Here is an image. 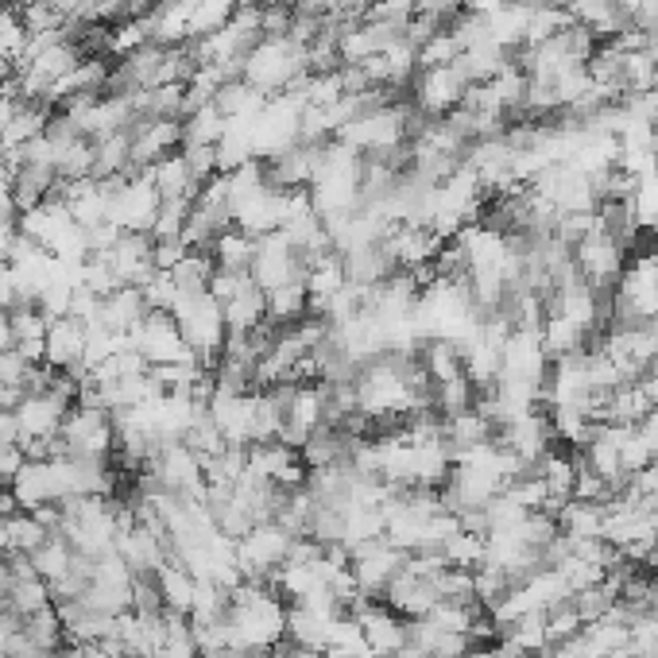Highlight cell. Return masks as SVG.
Returning <instances> with one entry per match:
<instances>
[{
	"label": "cell",
	"instance_id": "obj_34",
	"mask_svg": "<svg viewBox=\"0 0 658 658\" xmlns=\"http://www.w3.org/2000/svg\"><path fill=\"white\" fill-rule=\"evenodd\" d=\"M442 558H445V566H453V570H469V573L481 570L484 566V534L458 527V531L442 542Z\"/></svg>",
	"mask_w": 658,
	"mask_h": 658
},
{
	"label": "cell",
	"instance_id": "obj_28",
	"mask_svg": "<svg viewBox=\"0 0 658 658\" xmlns=\"http://www.w3.org/2000/svg\"><path fill=\"white\" fill-rule=\"evenodd\" d=\"M148 175H151V183H156V190H159V198L164 202H194L198 198V190H202V183L190 175V167H186L183 156L164 159V164H156Z\"/></svg>",
	"mask_w": 658,
	"mask_h": 658
},
{
	"label": "cell",
	"instance_id": "obj_35",
	"mask_svg": "<svg viewBox=\"0 0 658 658\" xmlns=\"http://www.w3.org/2000/svg\"><path fill=\"white\" fill-rule=\"evenodd\" d=\"M47 605H55V597H51V585H47L43 577H16V581L8 585V612L31 616Z\"/></svg>",
	"mask_w": 658,
	"mask_h": 658
},
{
	"label": "cell",
	"instance_id": "obj_25",
	"mask_svg": "<svg viewBox=\"0 0 658 658\" xmlns=\"http://www.w3.org/2000/svg\"><path fill=\"white\" fill-rule=\"evenodd\" d=\"M51 534L59 531H47L31 511H12L8 519H0V554H36Z\"/></svg>",
	"mask_w": 658,
	"mask_h": 658
},
{
	"label": "cell",
	"instance_id": "obj_41",
	"mask_svg": "<svg viewBox=\"0 0 658 658\" xmlns=\"http://www.w3.org/2000/svg\"><path fill=\"white\" fill-rule=\"evenodd\" d=\"M23 303L20 295V279H16L12 264H0V311H16Z\"/></svg>",
	"mask_w": 658,
	"mask_h": 658
},
{
	"label": "cell",
	"instance_id": "obj_17",
	"mask_svg": "<svg viewBox=\"0 0 658 658\" xmlns=\"http://www.w3.org/2000/svg\"><path fill=\"white\" fill-rule=\"evenodd\" d=\"M445 240L438 237L430 225H411L400 222L384 233V252L392 259L395 272H422V267L434 264V256L442 252Z\"/></svg>",
	"mask_w": 658,
	"mask_h": 658
},
{
	"label": "cell",
	"instance_id": "obj_23",
	"mask_svg": "<svg viewBox=\"0 0 658 658\" xmlns=\"http://www.w3.org/2000/svg\"><path fill=\"white\" fill-rule=\"evenodd\" d=\"M419 369L426 372L430 387L445 384V380H458L465 376V361H461V345L458 341H445V337H426L414 353Z\"/></svg>",
	"mask_w": 658,
	"mask_h": 658
},
{
	"label": "cell",
	"instance_id": "obj_44",
	"mask_svg": "<svg viewBox=\"0 0 658 658\" xmlns=\"http://www.w3.org/2000/svg\"><path fill=\"white\" fill-rule=\"evenodd\" d=\"M0 445H20V422L8 407H0Z\"/></svg>",
	"mask_w": 658,
	"mask_h": 658
},
{
	"label": "cell",
	"instance_id": "obj_1",
	"mask_svg": "<svg viewBox=\"0 0 658 658\" xmlns=\"http://www.w3.org/2000/svg\"><path fill=\"white\" fill-rule=\"evenodd\" d=\"M229 651L240 658H264L287 639V600L267 581H240L229 589Z\"/></svg>",
	"mask_w": 658,
	"mask_h": 658
},
{
	"label": "cell",
	"instance_id": "obj_43",
	"mask_svg": "<svg viewBox=\"0 0 658 658\" xmlns=\"http://www.w3.org/2000/svg\"><path fill=\"white\" fill-rule=\"evenodd\" d=\"M639 438L647 442V450H651V458H658V407H651L644 414V422H639Z\"/></svg>",
	"mask_w": 658,
	"mask_h": 658
},
{
	"label": "cell",
	"instance_id": "obj_31",
	"mask_svg": "<svg viewBox=\"0 0 658 658\" xmlns=\"http://www.w3.org/2000/svg\"><path fill=\"white\" fill-rule=\"evenodd\" d=\"M252 256H256V237L240 233L237 225H233V229H225L222 237L209 245V259L217 264V272H248Z\"/></svg>",
	"mask_w": 658,
	"mask_h": 658
},
{
	"label": "cell",
	"instance_id": "obj_47",
	"mask_svg": "<svg viewBox=\"0 0 658 658\" xmlns=\"http://www.w3.org/2000/svg\"><path fill=\"white\" fill-rule=\"evenodd\" d=\"M655 175H658V136H655Z\"/></svg>",
	"mask_w": 658,
	"mask_h": 658
},
{
	"label": "cell",
	"instance_id": "obj_15",
	"mask_svg": "<svg viewBox=\"0 0 658 658\" xmlns=\"http://www.w3.org/2000/svg\"><path fill=\"white\" fill-rule=\"evenodd\" d=\"M306 473H311V469H306L303 453H298L295 445L279 442V438H275V442L248 445V477H256V481H267L283 492H295L306 484Z\"/></svg>",
	"mask_w": 658,
	"mask_h": 658
},
{
	"label": "cell",
	"instance_id": "obj_20",
	"mask_svg": "<svg viewBox=\"0 0 658 658\" xmlns=\"http://www.w3.org/2000/svg\"><path fill=\"white\" fill-rule=\"evenodd\" d=\"M442 600V592H438V577H422L419 570H411L407 562H403V570L395 573V581L387 585L384 592V605L392 608V612H400L403 620H422V616H430V608Z\"/></svg>",
	"mask_w": 658,
	"mask_h": 658
},
{
	"label": "cell",
	"instance_id": "obj_39",
	"mask_svg": "<svg viewBox=\"0 0 658 658\" xmlns=\"http://www.w3.org/2000/svg\"><path fill=\"white\" fill-rule=\"evenodd\" d=\"M132 612H140V616H159V612H167V608H164V592H159L156 573L136 577V581H132Z\"/></svg>",
	"mask_w": 658,
	"mask_h": 658
},
{
	"label": "cell",
	"instance_id": "obj_10",
	"mask_svg": "<svg viewBox=\"0 0 658 658\" xmlns=\"http://www.w3.org/2000/svg\"><path fill=\"white\" fill-rule=\"evenodd\" d=\"M62 442L70 458H101L109 461L117 450V430H112V411L94 407V403H75L62 422Z\"/></svg>",
	"mask_w": 658,
	"mask_h": 658
},
{
	"label": "cell",
	"instance_id": "obj_7",
	"mask_svg": "<svg viewBox=\"0 0 658 658\" xmlns=\"http://www.w3.org/2000/svg\"><path fill=\"white\" fill-rule=\"evenodd\" d=\"M209 295L222 303L229 333H248L267 322V295L248 272H214Z\"/></svg>",
	"mask_w": 658,
	"mask_h": 658
},
{
	"label": "cell",
	"instance_id": "obj_11",
	"mask_svg": "<svg viewBox=\"0 0 658 658\" xmlns=\"http://www.w3.org/2000/svg\"><path fill=\"white\" fill-rule=\"evenodd\" d=\"M469 94V78L461 75L458 62L445 67H422L411 82V105L422 117H450Z\"/></svg>",
	"mask_w": 658,
	"mask_h": 658
},
{
	"label": "cell",
	"instance_id": "obj_18",
	"mask_svg": "<svg viewBox=\"0 0 658 658\" xmlns=\"http://www.w3.org/2000/svg\"><path fill=\"white\" fill-rule=\"evenodd\" d=\"M70 407H75V400H67V395L59 392H31L23 395V403L16 407V422H20V445L28 442H43V438H55L62 430V422H67Z\"/></svg>",
	"mask_w": 658,
	"mask_h": 658
},
{
	"label": "cell",
	"instance_id": "obj_6",
	"mask_svg": "<svg viewBox=\"0 0 658 658\" xmlns=\"http://www.w3.org/2000/svg\"><path fill=\"white\" fill-rule=\"evenodd\" d=\"M291 547H295V534L283 523L267 519V523H256L252 531H245L237 539V566L245 581H272L279 573V566L287 562Z\"/></svg>",
	"mask_w": 658,
	"mask_h": 658
},
{
	"label": "cell",
	"instance_id": "obj_21",
	"mask_svg": "<svg viewBox=\"0 0 658 658\" xmlns=\"http://www.w3.org/2000/svg\"><path fill=\"white\" fill-rule=\"evenodd\" d=\"M43 364L67 372L75 364H86V322L78 318H51L43 341Z\"/></svg>",
	"mask_w": 658,
	"mask_h": 658
},
{
	"label": "cell",
	"instance_id": "obj_32",
	"mask_svg": "<svg viewBox=\"0 0 658 658\" xmlns=\"http://www.w3.org/2000/svg\"><path fill=\"white\" fill-rule=\"evenodd\" d=\"M23 636H28V644L36 647L39 655H51L59 651V647H67V628H62V616L55 605L39 608V612L23 616Z\"/></svg>",
	"mask_w": 658,
	"mask_h": 658
},
{
	"label": "cell",
	"instance_id": "obj_49",
	"mask_svg": "<svg viewBox=\"0 0 658 658\" xmlns=\"http://www.w3.org/2000/svg\"><path fill=\"white\" fill-rule=\"evenodd\" d=\"M655 94H658V82H655Z\"/></svg>",
	"mask_w": 658,
	"mask_h": 658
},
{
	"label": "cell",
	"instance_id": "obj_27",
	"mask_svg": "<svg viewBox=\"0 0 658 658\" xmlns=\"http://www.w3.org/2000/svg\"><path fill=\"white\" fill-rule=\"evenodd\" d=\"M148 318V303H144L140 287H117L112 295L101 298V326H109L112 333H132L140 322Z\"/></svg>",
	"mask_w": 658,
	"mask_h": 658
},
{
	"label": "cell",
	"instance_id": "obj_13",
	"mask_svg": "<svg viewBox=\"0 0 658 658\" xmlns=\"http://www.w3.org/2000/svg\"><path fill=\"white\" fill-rule=\"evenodd\" d=\"M403 562H407V554H403L400 547H392L387 539H372V542H361L356 550H348V570H353L356 589L376 600H384L387 585L395 581Z\"/></svg>",
	"mask_w": 658,
	"mask_h": 658
},
{
	"label": "cell",
	"instance_id": "obj_8",
	"mask_svg": "<svg viewBox=\"0 0 658 658\" xmlns=\"http://www.w3.org/2000/svg\"><path fill=\"white\" fill-rule=\"evenodd\" d=\"M628 256H631V248L623 245V240H616L612 233L605 229L600 214H597V229L573 245L577 275H581V279H589L592 287L600 291V295H612V287H616V279H620Z\"/></svg>",
	"mask_w": 658,
	"mask_h": 658
},
{
	"label": "cell",
	"instance_id": "obj_40",
	"mask_svg": "<svg viewBox=\"0 0 658 658\" xmlns=\"http://www.w3.org/2000/svg\"><path fill=\"white\" fill-rule=\"evenodd\" d=\"M190 252L183 237H167V240H156V272H170V267L178 264V259Z\"/></svg>",
	"mask_w": 658,
	"mask_h": 658
},
{
	"label": "cell",
	"instance_id": "obj_42",
	"mask_svg": "<svg viewBox=\"0 0 658 658\" xmlns=\"http://www.w3.org/2000/svg\"><path fill=\"white\" fill-rule=\"evenodd\" d=\"M28 461V453H23V445H0V484H12V477L20 473V465Z\"/></svg>",
	"mask_w": 658,
	"mask_h": 658
},
{
	"label": "cell",
	"instance_id": "obj_26",
	"mask_svg": "<svg viewBox=\"0 0 658 658\" xmlns=\"http://www.w3.org/2000/svg\"><path fill=\"white\" fill-rule=\"evenodd\" d=\"M605 519H608V503L566 500L562 508H558V531H562L570 542L605 539Z\"/></svg>",
	"mask_w": 658,
	"mask_h": 658
},
{
	"label": "cell",
	"instance_id": "obj_3",
	"mask_svg": "<svg viewBox=\"0 0 658 658\" xmlns=\"http://www.w3.org/2000/svg\"><path fill=\"white\" fill-rule=\"evenodd\" d=\"M658 322V248H639L628 256L612 295H608V326ZM605 326V330H608Z\"/></svg>",
	"mask_w": 658,
	"mask_h": 658
},
{
	"label": "cell",
	"instance_id": "obj_36",
	"mask_svg": "<svg viewBox=\"0 0 658 658\" xmlns=\"http://www.w3.org/2000/svg\"><path fill=\"white\" fill-rule=\"evenodd\" d=\"M70 562H75V547H70L62 534H51V539H47L43 547L31 554V566H36V573L43 577L47 585L59 581V577H67Z\"/></svg>",
	"mask_w": 658,
	"mask_h": 658
},
{
	"label": "cell",
	"instance_id": "obj_9",
	"mask_svg": "<svg viewBox=\"0 0 658 658\" xmlns=\"http://www.w3.org/2000/svg\"><path fill=\"white\" fill-rule=\"evenodd\" d=\"M159 209H164V198H159L148 170L112 183L109 225H117L120 233H151L159 222Z\"/></svg>",
	"mask_w": 658,
	"mask_h": 658
},
{
	"label": "cell",
	"instance_id": "obj_24",
	"mask_svg": "<svg viewBox=\"0 0 658 658\" xmlns=\"http://www.w3.org/2000/svg\"><path fill=\"white\" fill-rule=\"evenodd\" d=\"M8 322H12V345L28 356L31 364H43V341H47V318L36 303H20L16 311H8Z\"/></svg>",
	"mask_w": 658,
	"mask_h": 658
},
{
	"label": "cell",
	"instance_id": "obj_2",
	"mask_svg": "<svg viewBox=\"0 0 658 658\" xmlns=\"http://www.w3.org/2000/svg\"><path fill=\"white\" fill-rule=\"evenodd\" d=\"M59 534L86 558H105L117 550L120 503L112 495H67L59 503Z\"/></svg>",
	"mask_w": 658,
	"mask_h": 658
},
{
	"label": "cell",
	"instance_id": "obj_29",
	"mask_svg": "<svg viewBox=\"0 0 658 658\" xmlns=\"http://www.w3.org/2000/svg\"><path fill=\"white\" fill-rule=\"evenodd\" d=\"M156 581H159V592H164V608H167V612L190 616L194 592H198V577L186 570L183 562H175V558H170L164 570L156 573Z\"/></svg>",
	"mask_w": 658,
	"mask_h": 658
},
{
	"label": "cell",
	"instance_id": "obj_5",
	"mask_svg": "<svg viewBox=\"0 0 658 658\" xmlns=\"http://www.w3.org/2000/svg\"><path fill=\"white\" fill-rule=\"evenodd\" d=\"M175 322L183 330V341L190 345V353L198 356L206 369H217V356L225 348L229 326H225V311L209 291H194V295H178L175 303Z\"/></svg>",
	"mask_w": 658,
	"mask_h": 658
},
{
	"label": "cell",
	"instance_id": "obj_38",
	"mask_svg": "<svg viewBox=\"0 0 658 658\" xmlns=\"http://www.w3.org/2000/svg\"><path fill=\"white\" fill-rule=\"evenodd\" d=\"M140 291H144V303H148V311H164V314L175 311L178 287H175V279H170V272H156Z\"/></svg>",
	"mask_w": 658,
	"mask_h": 658
},
{
	"label": "cell",
	"instance_id": "obj_45",
	"mask_svg": "<svg viewBox=\"0 0 658 658\" xmlns=\"http://www.w3.org/2000/svg\"><path fill=\"white\" fill-rule=\"evenodd\" d=\"M12 511H20V508H16L12 492H8L4 484H0V519H8V515H12Z\"/></svg>",
	"mask_w": 658,
	"mask_h": 658
},
{
	"label": "cell",
	"instance_id": "obj_14",
	"mask_svg": "<svg viewBox=\"0 0 658 658\" xmlns=\"http://www.w3.org/2000/svg\"><path fill=\"white\" fill-rule=\"evenodd\" d=\"M306 272V259L298 256V248L291 245L283 233H267V237H256V256H252L248 275L259 283V291H275V287H287V283L303 279Z\"/></svg>",
	"mask_w": 658,
	"mask_h": 658
},
{
	"label": "cell",
	"instance_id": "obj_16",
	"mask_svg": "<svg viewBox=\"0 0 658 658\" xmlns=\"http://www.w3.org/2000/svg\"><path fill=\"white\" fill-rule=\"evenodd\" d=\"M132 581H136V573L128 570L125 558L112 550V554L97 558L94 581H89L82 600L101 616H125V612H132Z\"/></svg>",
	"mask_w": 658,
	"mask_h": 658
},
{
	"label": "cell",
	"instance_id": "obj_46",
	"mask_svg": "<svg viewBox=\"0 0 658 658\" xmlns=\"http://www.w3.org/2000/svg\"><path fill=\"white\" fill-rule=\"evenodd\" d=\"M86 658H117V655L101 651V647H86Z\"/></svg>",
	"mask_w": 658,
	"mask_h": 658
},
{
	"label": "cell",
	"instance_id": "obj_22",
	"mask_svg": "<svg viewBox=\"0 0 658 658\" xmlns=\"http://www.w3.org/2000/svg\"><path fill=\"white\" fill-rule=\"evenodd\" d=\"M534 473H539V481L547 484V495H550V508H562L566 500H573V489H577V453H570L566 445H554V450H547V458L534 465Z\"/></svg>",
	"mask_w": 658,
	"mask_h": 658
},
{
	"label": "cell",
	"instance_id": "obj_4",
	"mask_svg": "<svg viewBox=\"0 0 658 658\" xmlns=\"http://www.w3.org/2000/svg\"><path fill=\"white\" fill-rule=\"evenodd\" d=\"M306 70V47L295 43L291 36H259V43L248 51L240 82L259 89L264 97H279L303 86Z\"/></svg>",
	"mask_w": 658,
	"mask_h": 658
},
{
	"label": "cell",
	"instance_id": "obj_30",
	"mask_svg": "<svg viewBox=\"0 0 658 658\" xmlns=\"http://www.w3.org/2000/svg\"><path fill=\"white\" fill-rule=\"evenodd\" d=\"M306 314H311V295H306L303 279L267 291V322H272V326H295Z\"/></svg>",
	"mask_w": 658,
	"mask_h": 658
},
{
	"label": "cell",
	"instance_id": "obj_48",
	"mask_svg": "<svg viewBox=\"0 0 658 658\" xmlns=\"http://www.w3.org/2000/svg\"><path fill=\"white\" fill-rule=\"evenodd\" d=\"M631 658H658V655H631Z\"/></svg>",
	"mask_w": 658,
	"mask_h": 658
},
{
	"label": "cell",
	"instance_id": "obj_33",
	"mask_svg": "<svg viewBox=\"0 0 658 658\" xmlns=\"http://www.w3.org/2000/svg\"><path fill=\"white\" fill-rule=\"evenodd\" d=\"M214 272H217V264L209 259V252H194L190 248L175 267H170V279H175L178 295H194V291H209Z\"/></svg>",
	"mask_w": 658,
	"mask_h": 658
},
{
	"label": "cell",
	"instance_id": "obj_19",
	"mask_svg": "<svg viewBox=\"0 0 658 658\" xmlns=\"http://www.w3.org/2000/svg\"><path fill=\"white\" fill-rule=\"evenodd\" d=\"M105 259L117 272L120 287H144L156 275V237L151 233H120Z\"/></svg>",
	"mask_w": 658,
	"mask_h": 658
},
{
	"label": "cell",
	"instance_id": "obj_37",
	"mask_svg": "<svg viewBox=\"0 0 658 658\" xmlns=\"http://www.w3.org/2000/svg\"><path fill=\"white\" fill-rule=\"evenodd\" d=\"M31 369H36V364H31L16 345L0 348V387H20V392H28Z\"/></svg>",
	"mask_w": 658,
	"mask_h": 658
},
{
	"label": "cell",
	"instance_id": "obj_12",
	"mask_svg": "<svg viewBox=\"0 0 658 658\" xmlns=\"http://www.w3.org/2000/svg\"><path fill=\"white\" fill-rule=\"evenodd\" d=\"M128 348H136V353L148 361V369H164V364H178L194 356L190 345L183 341V330H178L175 314H164V311H148V318L128 333Z\"/></svg>",
	"mask_w": 658,
	"mask_h": 658
}]
</instances>
